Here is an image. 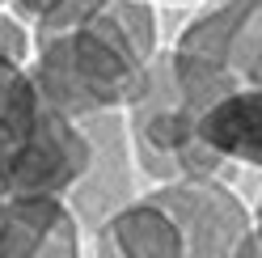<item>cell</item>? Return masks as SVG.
<instances>
[{"mask_svg": "<svg viewBox=\"0 0 262 258\" xmlns=\"http://www.w3.org/2000/svg\"><path fill=\"white\" fill-rule=\"evenodd\" d=\"M80 250V224L63 195H0V254L68 258Z\"/></svg>", "mask_w": 262, "mask_h": 258, "instance_id": "6", "label": "cell"}, {"mask_svg": "<svg viewBox=\"0 0 262 258\" xmlns=\"http://www.w3.org/2000/svg\"><path fill=\"white\" fill-rule=\"evenodd\" d=\"M89 169L80 119L47 98L26 59L0 51V195H68Z\"/></svg>", "mask_w": 262, "mask_h": 258, "instance_id": "2", "label": "cell"}, {"mask_svg": "<svg viewBox=\"0 0 262 258\" xmlns=\"http://www.w3.org/2000/svg\"><path fill=\"white\" fill-rule=\"evenodd\" d=\"M152 199L173 216L186 254H241V250H254V220L245 212V203L237 199V190L216 182V174L161 182L152 190Z\"/></svg>", "mask_w": 262, "mask_h": 258, "instance_id": "5", "label": "cell"}, {"mask_svg": "<svg viewBox=\"0 0 262 258\" xmlns=\"http://www.w3.org/2000/svg\"><path fill=\"white\" fill-rule=\"evenodd\" d=\"M152 5H186V0H152Z\"/></svg>", "mask_w": 262, "mask_h": 258, "instance_id": "9", "label": "cell"}, {"mask_svg": "<svg viewBox=\"0 0 262 258\" xmlns=\"http://www.w3.org/2000/svg\"><path fill=\"white\" fill-rule=\"evenodd\" d=\"M169 63L194 110L228 89H262V0H211L182 26Z\"/></svg>", "mask_w": 262, "mask_h": 258, "instance_id": "3", "label": "cell"}, {"mask_svg": "<svg viewBox=\"0 0 262 258\" xmlns=\"http://www.w3.org/2000/svg\"><path fill=\"white\" fill-rule=\"evenodd\" d=\"M9 5H13V0H0V9H9Z\"/></svg>", "mask_w": 262, "mask_h": 258, "instance_id": "10", "label": "cell"}, {"mask_svg": "<svg viewBox=\"0 0 262 258\" xmlns=\"http://www.w3.org/2000/svg\"><path fill=\"white\" fill-rule=\"evenodd\" d=\"M97 250H102V254H127V258L131 254H136V258L140 254H152V258L186 254L173 216L152 195H144L140 203H127L114 216H106L102 233H97Z\"/></svg>", "mask_w": 262, "mask_h": 258, "instance_id": "8", "label": "cell"}, {"mask_svg": "<svg viewBox=\"0 0 262 258\" xmlns=\"http://www.w3.org/2000/svg\"><path fill=\"white\" fill-rule=\"evenodd\" d=\"M199 136L216 157L262 169V89H228L199 110Z\"/></svg>", "mask_w": 262, "mask_h": 258, "instance_id": "7", "label": "cell"}, {"mask_svg": "<svg viewBox=\"0 0 262 258\" xmlns=\"http://www.w3.org/2000/svg\"><path fill=\"white\" fill-rule=\"evenodd\" d=\"M127 136H131V153H136L140 169L157 182L203 178V174H216L224 165V157H216L203 144L199 110L182 98V89L173 80V63L161 51L148 68L144 89L127 106Z\"/></svg>", "mask_w": 262, "mask_h": 258, "instance_id": "4", "label": "cell"}, {"mask_svg": "<svg viewBox=\"0 0 262 258\" xmlns=\"http://www.w3.org/2000/svg\"><path fill=\"white\" fill-rule=\"evenodd\" d=\"M157 59L152 0H106L89 22L34 38L30 72L72 119L114 115L136 102Z\"/></svg>", "mask_w": 262, "mask_h": 258, "instance_id": "1", "label": "cell"}]
</instances>
